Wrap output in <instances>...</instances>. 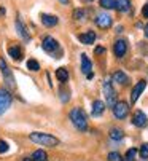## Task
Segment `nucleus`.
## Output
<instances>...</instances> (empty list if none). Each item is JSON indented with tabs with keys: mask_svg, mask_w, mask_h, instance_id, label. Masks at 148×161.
Instances as JSON below:
<instances>
[{
	"mask_svg": "<svg viewBox=\"0 0 148 161\" xmlns=\"http://www.w3.org/2000/svg\"><path fill=\"white\" fill-rule=\"evenodd\" d=\"M139 153H140V158H142V159H146V158H148V144H143V145L140 147Z\"/></svg>",
	"mask_w": 148,
	"mask_h": 161,
	"instance_id": "bb28decb",
	"label": "nucleus"
},
{
	"mask_svg": "<svg viewBox=\"0 0 148 161\" xmlns=\"http://www.w3.org/2000/svg\"><path fill=\"white\" fill-rule=\"evenodd\" d=\"M56 77H58L59 81H67V80H69V72H67V69H64V67L58 69V70H56Z\"/></svg>",
	"mask_w": 148,
	"mask_h": 161,
	"instance_id": "412c9836",
	"label": "nucleus"
},
{
	"mask_svg": "<svg viewBox=\"0 0 148 161\" xmlns=\"http://www.w3.org/2000/svg\"><path fill=\"white\" fill-rule=\"evenodd\" d=\"M104 110H105V104L102 101H94V104H92V115H94V117L102 115Z\"/></svg>",
	"mask_w": 148,
	"mask_h": 161,
	"instance_id": "2eb2a0df",
	"label": "nucleus"
},
{
	"mask_svg": "<svg viewBox=\"0 0 148 161\" xmlns=\"http://www.w3.org/2000/svg\"><path fill=\"white\" fill-rule=\"evenodd\" d=\"M61 3H69V0H59Z\"/></svg>",
	"mask_w": 148,
	"mask_h": 161,
	"instance_id": "473e14b6",
	"label": "nucleus"
},
{
	"mask_svg": "<svg viewBox=\"0 0 148 161\" xmlns=\"http://www.w3.org/2000/svg\"><path fill=\"white\" fill-rule=\"evenodd\" d=\"M108 161H123V158H121L119 153L112 152V153H108Z\"/></svg>",
	"mask_w": 148,
	"mask_h": 161,
	"instance_id": "cd10ccee",
	"label": "nucleus"
},
{
	"mask_svg": "<svg viewBox=\"0 0 148 161\" xmlns=\"http://www.w3.org/2000/svg\"><path fill=\"white\" fill-rule=\"evenodd\" d=\"M41 47H43V50L46 51V53H53V51H56L58 48H59V45H58V42L53 38V37H45L43 38V43H41Z\"/></svg>",
	"mask_w": 148,
	"mask_h": 161,
	"instance_id": "0eeeda50",
	"label": "nucleus"
},
{
	"mask_svg": "<svg viewBox=\"0 0 148 161\" xmlns=\"http://www.w3.org/2000/svg\"><path fill=\"white\" fill-rule=\"evenodd\" d=\"M0 70H2V74L5 75L7 83H8L10 86H13V85H14V81H13V75H11L10 69H8V65H7V62H5L3 59H0Z\"/></svg>",
	"mask_w": 148,
	"mask_h": 161,
	"instance_id": "f8f14e48",
	"label": "nucleus"
},
{
	"mask_svg": "<svg viewBox=\"0 0 148 161\" xmlns=\"http://www.w3.org/2000/svg\"><path fill=\"white\" fill-rule=\"evenodd\" d=\"M104 96L107 99V105L108 107H115V104H116V93H115V89L112 86V81H108V80L104 81Z\"/></svg>",
	"mask_w": 148,
	"mask_h": 161,
	"instance_id": "7ed1b4c3",
	"label": "nucleus"
},
{
	"mask_svg": "<svg viewBox=\"0 0 148 161\" xmlns=\"http://www.w3.org/2000/svg\"><path fill=\"white\" fill-rule=\"evenodd\" d=\"M8 144L5 142V141H0V153H5V152H8Z\"/></svg>",
	"mask_w": 148,
	"mask_h": 161,
	"instance_id": "c85d7f7f",
	"label": "nucleus"
},
{
	"mask_svg": "<svg viewBox=\"0 0 148 161\" xmlns=\"http://www.w3.org/2000/svg\"><path fill=\"white\" fill-rule=\"evenodd\" d=\"M8 54H10L13 59H16V61H21V59H22V53H21V50H19L18 47H10V48H8Z\"/></svg>",
	"mask_w": 148,
	"mask_h": 161,
	"instance_id": "f3484780",
	"label": "nucleus"
},
{
	"mask_svg": "<svg viewBox=\"0 0 148 161\" xmlns=\"http://www.w3.org/2000/svg\"><path fill=\"white\" fill-rule=\"evenodd\" d=\"M91 69H92L91 61L88 59V56H86V54H81V72H83L89 80L92 78V72H91Z\"/></svg>",
	"mask_w": 148,
	"mask_h": 161,
	"instance_id": "9b49d317",
	"label": "nucleus"
},
{
	"mask_svg": "<svg viewBox=\"0 0 148 161\" xmlns=\"http://www.w3.org/2000/svg\"><path fill=\"white\" fill-rule=\"evenodd\" d=\"M113 81H116V83H119V85H126V83L129 81V78H128V75H126L124 72L118 70V72L113 74Z\"/></svg>",
	"mask_w": 148,
	"mask_h": 161,
	"instance_id": "dca6fc26",
	"label": "nucleus"
},
{
	"mask_svg": "<svg viewBox=\"0 0 148 161\" xmlns=\"http://www.w3.org/2000/svg\"><path fill=\"white\" fill-rule=\"evenodd\" d=\"M101 7L105 8V10L116 8V0H101Z\"/></svg>",
	"mask_w": 148,
	"mask_h": 161,
	"instance_id": "4be33fe9",
	"label": "nucleus"
},
{
	"mask_svg": "<svg viewBox=\"0 0 148 161\" xmlns=\"http://www.w3.org/2000/svg\"><path fill=\"white\" fill-rule=\"evenodd\" d=\"M146 121H148V118H146V115H145L142 110H137V112L134 113V117H132V123H134V126H137V128H143V126L146 125Z\"/></svg>",
	"mask_w": 148,
	"mask_h": 161,
	"instance_id": "1a4fd4ad",
	"label": "nucleus"
},
{
	"mask_svg": "<svg viewBox=\"0 0 148 161\" xmlns=\"http://www.w3.org/2000/svg\"><path fill=\"white\" fill-rule=\"evenodd\" d=\"M30 141L38 144V145H45V147H56V145H59V139H56L54 136L45 134V132H32L30 134Z\"/></svg>",
	"mask_w": 148,
	"mask_h": 161,
	"instance_id": "f257e3e1",
	"label": "nucleus"
},
{
	"mask_svg": "<svg viewBox=\"0 0 148 161\" xmlns=\"http://www.w3.org/2000/svg\"><path fill=\"white\" fill-rule=\"evenodd\" d=\"M85 16H86V11L85 10H75V11H73V18H75L77 21H83Z\"/></svg>",
	"mask_w": 148,
	"mask_h": 161,
	"instance_id": "a878e982",
	"label": "nucleus"
},
{
	"mask_svg": "<svg viewBox=\"0 0 148 161\" xmlns=\"http://www.w3.org/2000/svg\"><path fill=\"white\" fill-rule=\"evenodd\" d=\"M10 105H11V94H10V91L0 88V115H3L8 110Z\"/></svg>",
	"mask_w": 148,
	"mask_h": 161,
	"instance_id": "20e7f679",
	"label": "nucleus"
},
{
	"mask_svg": "<svg viewBox=\"0 0 148 161\" xmlns=\"http://www.w3.org/2000/svg\"><path fill=\"white\" fill-rule=\"evenodd\" d=\"M145 86H146V81H145V80H140V81L134 86L132 94H131V101H132V104H134V102H137V99H139V97H140V94L143 93Z\"/></svg>",
	"mask_w": 148,
	"mask_h": 161,
	"instance_id": "9d476101",
	"label": "nucleus"
},
{
	"mask_svg": "<svg viewBox=\"0 0 148 161\" xmlns=\"http://www.w3.org/2000/svg\"><path fill=\"white\" fill-rule=\"evenodd\" d=\"M96 24L101 29H108L112 26V16L107 13H99L96 16Z\"/></svg>",
	"mask_w": 148,
	"mask_h": 161,
	"instance_id": "423d86ee",
	"label": "nucleus"
},
{
	"mask_svg": "<svg viewBox=\"0 0 148 161\" xmlns=\"http://www.w3.org/2000/svg\"><path fill=\"white\" fill-rule=\"evenodd\" d=\"M102 53H105V48H102V47H97L96 48V54H102Z\"/></svg>",
	"mask_w": 148,
	"mask_h": 161,
	"instance_id": "7c9ffc66",
	"label": "nucleus"
},
{
	"mask_svg": "<svg viewBox=\"0 0 148 161\" xmlns=\"http://www.w3.org/2000/svg\"><path fill=\"white\" fill-rule=\"evenodd\" d=\"M145 37H148V24L145 26Z\"/></svg>",
	"mask_w": 148,
	"mask_h": 161,
	"instance_id": "2f4dec72",
	"label": "nucleus"
},
{
	"mask_svg": "<svg viewBox=\"0 0 148 161\" xmlns=\"http://www.w3.org/2000/svg\"><path fill=\"white\" fill-rule=\"evenodd\" d=\"M123 136H124V134H123L121 129H116V128H115V129L110 131V137H112L113 141H121V139H123Z\"/></svg>",
	"mask_w": 148,
	"mask_h": 161,
	"instance_id": "5701e85b",
	"label": "nucleus"
},
{
	"mask_svg": "<svg viewBox=\"0 0 148 161\" xmlns=\"http://www.w3.org/2000/svg\"><path fill=\"white\" fill-rule=\"evenodd\" d=\"M116 8L119 11H129L131 2H129V0H116Z\"/></svg>",
	"mask_w": 148,
	"mask_h": 161,
	"instance_id": "6ab92c4d",
	"label": "nucleus"
},
{
	"mask_svg": "<svg viewBox=\"0 0 148 161\" xmlns=\"http://www.w3.org/2000/svg\"><path fill=\"white\" fill-rule=\"evenodd\" d=\"M24 161H34L32 158H24Z\"/></svg>",
	"mask_w": 148,
	"mask_h": 161,
	"instance_id": "72a5a7b5",
	"label": "nucleus"
},
{
	"mask_svg": "<svg viewBox=\"0 0 148 161\" xmlns=\"http://www.w3.org/2000/svg\"><path fill=\"white\" fill-rule=\"evenodd\" d=\"M128 112H129V107L126 102H116L115 107H113V115L118 118V120H123L128 117Z\"/></svg>",
	"mask_w": 148,
	"mask_h": 161,
	"instance_id": "39448f33",
	"label": "nucleus"
},
{
	"mask_svg": "<svg viewBox=\"0 0 148 161\" xmlns=\"http://www.w3.org/2000/svg\"><path fill=\"white\" fill-rule=\"evenodd\" d=\"M78 38H80V42H81V43H85V45H91V43H94V42H96V32L88 31V32H85V34H80V35H78Z\"/></svg>",
	"mask_w": 148,
	"mask_h": 161,
	"instance_id": "ddd939ff",
	"label": "nucleus"
},
{
	"mask_svg": "<svg viewBox=\"0 0 148 161\" xmlns=\"http://www.w3.org/2000/svg\"><path fill=\"white\" fill-rule=\"evenodd\" d=\"M113 51H115V56L116 58H123L128 51V43L124 40H116L115 45H113Z\"/></svg>",
	"mask_w": 148,
	"mask_h": 161,
	"instance_id": "6e6552de",
	"label": "nucleus"
},
{
	"mask_svg": "<svg viewBox=\"0 0 148 161\" xmlns=\"http://www.w3.org/2000/svg\"><path fill=\"white\" fill-rule=\"evenodd\" d=\"M135 155H137V148H129L128 153H126L124 161H134L135 159Z\"/></svg>",
	"mask_w": 148,
	"mask_h": 161,
	"instance_id": "393cba45",
	"label": "nucleus"
},
{
	"mask_svg": "<svg viewBox=\"0 0 148 161\" xmlns=\"http://www.w3.org/2000/svg\"><path fill=\"white\" fill-rule=\"evenodd\" d=\"M41 22L46 27H53L58 24V16L54 14H41Z\"/></svg>",
	"mask_w": 148,
	"mask_h": 161,
	"instance_id": "4468645a",
	"label": "nucleus"
},
{
	"mask_svg": "<svg viewBox=\"0 0 148 161\" xmlns=\"http://www.w3.org/2000/svg\"><path fill=\"white\" fill-rule=\"evenodd\" d=\"M70 120L72 123L75 125V128L78 131H86L88 129V120H86V115L83 112V108H73L70 112Z\"/></svg>",
	"mask_w": 148,
	"mask_h": 161,
	"instance_id": "f03ea898",
	"label": "nucleus"
},
{
	"mask_svg": "<svg viewBox=\"0 0 148 161\" xmlns=\"http://www.w3.org/2000/svg\"><path fill=\"white\" fill-rule=\"evenodd\" d=\"M32 159L34 161H48V155L45 150H35L32 155Z\"/></svg>",
	"mask_w": 148,
	"mask_h": 161,
	"instance_id": "a211bd4d",
	"label": "nucleus"
},
{
	"mask_svg": "<svg viewBox=\"0 0 148 161\" xmlns=\"http://www.w3.org/2000/svg\"><path fill=\"white\" fill-rule=\"evenodd\" d=\"M27 69H29V70H32V72H37L38 69H40V64L35 59H29L27 61Z\"/></svg>",
	"mask_w": 148,
	"mask_h": 161,
	"instance_id": "b1692460",
	"label": "nucleus"
},
{
	"mask_svg": "<svg viewBox=\"0 0 148 161\" xmlns=\"http://www.w3.org/2000/svg\"><path fill=\"white\" fill-rule=\"evenodd\" d=\"M142 14H143V18H148V3L142 8Z\"/></svg>",
	"mask_w": 148,
	"mask_h": 161,
	"instance_id": "c756f323",
	"label": "nucleus"
},
{
	"mask_svg": "<svg viewBox=\"0 0 148 161\" xmlns=\"http://www.w3.org/2000/svg\"><path fill=\"white\" fill-rule=\"evenodd\" d=\"M16 29H18V34H19V35H21V37L24 38V40H29V38H30V37H29V34L26 32V29H24L22 22H21L19 19L16 21Z\"/></svg>",
	"mask_w": 148,
	"mask_h": 161,
	"instance_id": "aec40b11",
	"label": "nucleus"
}]
</instances>
